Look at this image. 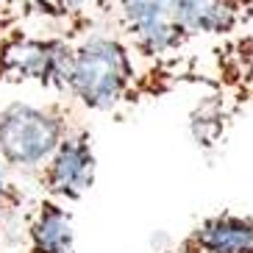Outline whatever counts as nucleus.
I'll use <instances>...</instances> for the list:
<instances>
[{"instance_id":"12","label":"nucleus","mask_w":253,"mask_h":253,"mask_svg":"<svg viewBox=\"0 0 253 253\" xmlns=\"http://www.w3.org/2000/svg\"><path fill=\"white\" fill-rule=\"evenodd\" d=\"M28 17H25L23 0H0V34L14 25H23Z\"/></svg>"},{"instance_id":"7","label":"nucleus","mask_w":253,"mask_h":253,"mask_svg":"<svg viewBox=\"0 0 253 253\" xmlns=\"http://www.w3.org/2000/svg\"><path fill=\"white\" fill-rule=\"evenodd\" d=\"M184 253H253V217L239 211H217L203 217L186 239Z\"/></svg>"},{"instance_id":"2","label":"nucleus","mask_w":253,"mask_h":253,"mask_svg":"<svg viewBox=\"0 0 253 253\" xmlns=\"http://www.w3.org/2000/svg\"><path fill=\"white\" fill-rule=\"evenodd\" d=\"M78 126L67 103L11 100L0 106V162L11 170L37 172L59 142Z\"/></svg>"},{"instance_id":"6","label":"nucleus","mask_w":253,"mask_h":253,"mask_svg":"<svg viewBox=\"0 0 253 253\" xmlns=\"http://www.w3.org/2000/svg\"><path fill=\"white\" fill-rule=\"evenodd\" d=\"M178 28L198 37H234L253 23V0H172Z\"/></svg>"},{"instance_id":"11","label":"nucleus","mask_w":253,"mask_h":253,"mask_svg":"<svg viewBox=\"0 0 253 253\" xmlns=\"http://www.w3.org/2000/svg\"><path fill=\"white\" fill-rule=\"evenodd\" d=\"M23 203V192H20V186L14 181L8 178L6 167L0 164V211H11Z\"/></svg>"},{"instance_id":"5","label":"nucleus","mask_w":253,"mask_h":253,"mask_svg":"<svg viewBox=\"0 0 253 253\" xmlns=\"http://www.w3.org/2000/svg\"><path fill=\"white\" fill-rule=\"evenodd\" d=\"M95 172H97V156L89 128L75 126L34 175H37L39 186L45 189L47 198L73 203L81 201L92 189Z\"/></svg>"},{"instance_id":"8","label":"nucleus","mask_w":253,"mask_h":253,"mask_svg":"<svg viewBox=\"0 0 253 253\" xmlns=\"http://www.w3.org/2000/svg\"><path fill=\"white\" fill-rule=\"evenodd\" d=\"M75 223L61 201H45L37 206L28 223V253H73Z\"/></svg>"},{"instance_id":"1","label":"nucleus","mask_w":253,"mask_h":253,"mask_svg":"<svg viewBox=\"0 0 253 253\" xmlns=\"http://www.w3.org/2000/svg\"><path fill=\"white\" fill-rule=\"evenodd\" d=\"M136 53L117 34H86L73 42L64 95L89 112H114L142 92Z\"/></svg>"},{"instance_id":"9","label":"nucleus","mask_w":253,"mask_h":253,"mask_svg":"<svg viewBox=\"0 0 253 253\" xmlns=\"http://www.w3.org/2000/svg\"><path fill=\"white\" fill-rule=\"evenodd\" d=\"M95 0H23L25 17H39L50 23H64L73 28V34H81L86 28V8Z\"/></svg>"},{"instance_id":"3","label":"nucleus","mask_w":253,"mask_h":253,"mask_svg":"<svg viewBox=\"0 0 253 253\" xmlns=\"http://www.w3.org/2000/svg\"><path fill=\"white\" fill-rule=\"evenodd\" d=\"M75 39L64 34H31L14 25L0 34V84H39L64 92Z\"/></svg>"},{"instance_id":"4","label":"nucleus","mask_w":253,"mask_h":253,"mask_svg":"<svg viewBox=\"0 0 253 253\" xmlns=\"http://www.w3.org/2000/svg\"><path fill=\"white\" fill-rule=\"evenodd\" d=\"M120 37L148 61H162L186 47L189 39L178 28L172 0H112Z\"/></svg>"},{"instance_id":"10","label":"nucleus","mask_w":253,"mask_h":253,"mask_svg":"<svg viewBox=\"0 0 253 253\" xmlns=\"http://www.w3.org/2000/svg\"><path fill=\"white\" fill-rule=\"evenodd\" d=\"M192 136L198 145H214L217 136L223 134V100H206L192 112Z\"/></svg>"}]
</instances>
